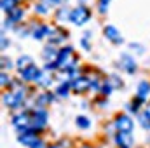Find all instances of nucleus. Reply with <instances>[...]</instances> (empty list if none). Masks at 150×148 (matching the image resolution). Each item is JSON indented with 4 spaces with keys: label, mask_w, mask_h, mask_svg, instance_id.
<instances>
[{
    "label": "nucleus",
    "mask_w": 150,
    "mask_h": 148,
    "mask_svg": "<svg viewBox=\"0 0 150 148\" xmlns=\"http://www.w3.org/2000/svg\"><path fill=\"white\" fill-rule=\"evenodd\" d=\"M56 65H58V68L67 70V72L74 70V66L77 65V58H75V54H74V49L68 47V45L63 47V49L59 51V56H58Z\"/></svg>",
    "instance_id": "1"
},
{
    "label": "nucleus",
    "mask_w": 150,
    "mask_h": 148,
    "mask_svg": "<svg viewBox=\"0 0 150 148\" xmlns=\"http://www.w3.org/2000/svg\"><path fill=\"white\" fill-rule=\"evenodd\" d=\"M89 18H91V12L84 5H79V7H75V9L70 11V19L74 21L75 25H84L86 21H89Z\"/></svg>",
    "instance_id": "2"
},
{
    "label": "nucleus",
    "mask_w": 150,
    "mask_h": 148,
    "mask_svg": "<svg viewBox=\"0 0 150 148\" xmlns=\"http://www.w3.org/2000/svg\"><path fill=\"white\" fill-rule=\"evenodd\" d=\"M45 122H47V113L42 110V108H37V110L33 111V115H32V125H30V131L38 132V131L45 125Z\"/></svg>",
    "instance_id": "3"
},
{
    "label": "nucleus",
    "mask_w": 150,
    "mask_h": 148,
    "mask_svg": "<svg viewBox=\"0 0 150 148\" xmlns=\"http://www.w3.org/2000/svg\"><path fill=\"white\" fill-rule=\"evenodd\" d=\"M115 127L119 132H131L133 127H134V122L129 115H119L115 118Z\"/></svg>",
    "instance_id": "4"
},
{
    "label": "nucleus",
    "mask_w": 150,
    "mask_h": 148,
    "mask_svg": "<svg viewBox=\"0 0 150 148\" xmlns=\"http://www.w3.org/2000/svg\"><path fill=\"white\" fill-rule=\"evenodd\" d=\"M12 124H14L19 131H26V129H30V125H32V117H30L26 111H21V113L14 115Z\"/></svg>",
    "instance_id": "5"
},
{
    "label": "nucleus",
    "mask_w": 150,
    "mask_h": 148,
    "mask_svg": "<svg viewBox=\"0 0 150 148\" xmlns=\"http://www.w3.org/2000/svg\"><path fill=\"white\" fill-rule=\"evenodd\" d=\"M42 77V73H40V70H38L35 65H32L30 68H26V70H23L21 72V78L23 80H26V82H32V80H35V82H38V78Z\"/></svg>",
    "instance_id": "6"
},
{
    "label": "nucleus",
    "mask_w": 150,
    "mask_h": 148,
    "mask_svg": "<svg viewBox=\"0 0 150 148\" xmlns=\"http://www.w3.org/2000/svg\"><path fill=\"white\" fill-rule=\"evenodd\" d=\"M115 143L120 148H131L133 147V136H131V132H117L115 134Z\"/></svg>",
    "instance_id": "7"
},
{
    "label": "nucleus",
    "mask_w": 150,
    "mask_h": 148,
    "mask_svg": "<svg viewBox=\"0 0 150 148\" xmlns=\"http://www.w3.org/2000/svg\"><path fill=\"white\" fill-rule=\"evenodd\" d=\"M19 141H21V145L32 147V145H35V143L38 141L37 140V132H33V131H30V129L21 131V134H19Z\"/></svg>",
    "instance_id": "8"
},
{
    "label": "nucleus",
    "mask_w": 150,
    "mask_h": 148,
    "mask_svg": "<svg viewBox=\"0 0 150 148\" xmlns=\"http://www.w3.org/2000/svg\"><path fill=\"white\" fill-rule=\"evenodd\" d=\"M120 58H122L120 66H122L127 73H134V72H136V63H134V59H133L129 54H122Z\"/></svg>",
    "instance_id": "9"
},
{
    "label": "nucleus",
    "mask_w": 150,
    "mask_h": 148,
    "mask_svg": "<svg viewBox=\"0 0 150 148\" xmlns=\"http://www.w3.org/2000/svg\"><path fill=\"white\" fill-rule=\"evenodd\" d=\"M105 35H107V38H110L113 44H122V37H120L119 30L115 26H112V25L105 26Z\"/></svg>",
    "instance_id": "10"
},
{
    "label": "nucleus",
    "mask_w": 150,
    "mask_h": 148,
    "mask_svg": "<svg viewBox=\"0 0 150 148\" xmlns=\"http://www.w3.org/2000/svg\"><path fill=\"white\" fill-rule=\"evenodd\" d=\"M89 85H91V84H89V78H84V77H80V78H77V80L72 82V87H74V91H77V92L86 91Z\"/></svg>",
    "instance_id": "11"
},
{
    "label": "nucleus",
    "mask_w": 150,
    "mask_h": 148,
    "mask_svg": "<svg viewBox=\"0 0 150 148\" xmlns=\"http://www.w3.org/2000/svg\"><path fill=\"white\" fill-rule=\"evenodd\" d=\"M42 54H44L45 59H49V61H52V63H56V61H58V56H59V52L54 49V45H47Z\"/></svg>",
    "instance_id": "12"
},
{
    "label": "nucleus",
    "mask_w": 150,
    "mask_h": 148,
    "mask_svg": "<svg viewBox=\"0 0 150 148\" xmlns=\"http://www.w3.org/2000/svg\"><path fill=\"white\" fill-rule=\"evenodd\" d=\"M150 92V84L149 82H140V85H138V98H142V99H145L147 98V94Z\"/></svg>",
    "instance_id": "13"
},
{
    "label": "nucleus",
    "mask_w": 150,
    "mask_h": 148,
    "mask_svg": "<svg viewBox=\"0 0 150 148\" xmlns=\"http://www.w3.org/2000/svg\"><path fill=\"white\" fill-rule=\"evenodd\" d=\"M33 63H32V58L30 56H21L19 59H18V68L23 72V70H26V68H30Z\"/></svg>",
    "instance_id": "14"
},
{
    "label": "nucleus",
    "mask_w": 150,
    "mask_h": 148,
    "mask_svg": "<svg viewBox=\"0 0 150 148\" xmlns=\"http://www.w3.org/2000/svg\"><path fill=\"white\" fill-rule=\"evenodd\" d=\"M52 101V94H49V92H44V94H40L37 98V105L38 108H42V106H45V105H49Z\"/></svg>",
    "instance_id": "15"
},
{
    "label": "nucleus",
    "mask_w": 150,
    "mask_h": 148,
    "mask_svg": "<svg viewBox=\"0 0 150 148\" xmlns=\"http://www.w3.org/2000/svg\"><path fill=\"white\" fill-rule=\"evenodd\" d=\"M49 30H51V28H47V26H37V28H35V30H33V33H32V35H33V38H44V37H47V35H49Z\"/></svg>",
    "instance_id": "16"
},
{
    "label": "nucleus",
    "mask_w": 150,
    "mask_h": 148,
    "mask_svg": "<svg viewBox=\"0 0 150 148\" xmlns=\"http://www.w3.org/2000/svg\"><path fill=\"white\" fill-rule=\"evenodd\" d=\"M21 18H23V11H21L19 7H16L14 11L9 12V21H11V23H18V21H21Z\"/></svg>",
    "instance_id": "17"
},
{
    "label": "nucleus",
    "mask_w": 150,
    "mask_h": 148,
    "mask_svg": "<svg viewBox=\"0 0 150 148\" xmlns=\"http://www.w3.org/2000/svg\"><path fill=\"white\" fill-rule=\"evenodd\" d=\"M49 40L52 42V44H56V42H61L63 38H65V35L61 33V32H58V30H49Z\"/></svg>",
    "instance_id": "18"
},
{
    "label": "nucleus",
    "mask_w": 150,
    "mask_h": 148,
    "mask_svg": "<svg viewBox=\"0 0 150 148\" xmlns=\"http://www.w3.org/2000/svg\"><path fill=\"white\" fill-rule=\"evenodd\" d=\"M2 9L9 14L11 11L16 9V0H2Z\"/></svg>",
    "instance_id": "19"
},
{
    "label": "nucleus",
    "mask_w": 150,
    "mask_h": 148,
    "mask_svg": "<svg viewBox=\"0 0 150 148\" xmlns=\"http://www.w3.org/2000/svg\"><path fill=\"white\" fill-rule=\"evenodd\" d=\"M38 84H40L42 87H49V85L52 84V77H51V75H44L42 73V77L38 78Z\"/></svg>",
    "instance_id": "20"
},
{
    "label": "nucleus",
    "mask_w": 150,
    "mask_h": 148,
    "mask_svg": "<svg viewBox=\"0 0 150 148\" xmlns=\"http://www.w3.org/2000/svg\"><path fill=\"white\" fill-rule=\"evenodd\" d=\"M142 101H143V99H142V98H136V99H134V101H131V105H129V106H127V108H129V110L133 111V113H136V111L140 110V106H142V105H143V103H142Z\"/></svg>",
    "instance_id": "21"
},
{
    "label": "nucleus",
    "mask_w": 150,
    "mask_h": 148,
    "mask_svg": "<svg viewBox=\"0 0 150 148\" xmlns=\"http://www.w3.org/2000/svg\"><path fill=\"white\" fill-rule=\"evenodd\" d=\"M107 82L112 85L113 89H117V87H120V85H122V80H120L119 77H115V75H110V78H108Z\"/></svg>",
    "instance_id": "22"
},
{
    "label": "nucleus",
    "mask_w": 150,
    "mask_h": 148,
    "mask_svg": "<svg viewBox=\"0 0 150 148\" xmlns=\"http://www.w3.org/2000/svg\"><path fill=\"white\" fill-rule=\"evenodd\" d=\"M77 125L82 127V129H86V127L91 125V122H89V118H86V117H77Z\"/></svg>",
    "instance_id": "23"
},
{
    "label": "nucleus",
    "mask_w": 150,
    "mask_h": 148,
    "mask_svg": "<svg viewBox=\"0 0 150 148\" xmlns=\"http://www.w3.org/2000/svg\"><path fill=\"white\" fill-rule=\"evenodd\" d=\"M140 122H142V125H143L145 129H149V127H150V117L145 113V111L140 115Z\"/></svg>",
    "instance_id": "24"
},
{
    "label": "nucleus",
    "mask_w": 150,
    "mask_h": 148,
    "mask_svg": "<svg viewBox=\"0 0 150 148\" xmlns=\"http://www.w3.org/2000/svg\"><path fill=\"white\" fill-rule=\"evenodd\" d=\"M68 89H70V85H68V84H61V85L58 87V91H56V92H58L59 96H67V94H68Z\"/></svg>",
    "instance_id": "25"
},
{
    "label": "nucleus",
    "mask_w": 150,
    "mask_h": 148,
    "mask_svg": "<svg viewBox=\"0 0 150 148\" xmlns=\"http://www.w3.org/2000/svg\"><path fill=\"white\" fill-rule=\"evenodd\" d=\"M0 82H2V87H7L11 84V78H9V75L5 72H2V75H0Z\"/></svg>",
    "instance_id": "26"
},
{
    "label": "nucleus",
    "mask_w": 150,
    "mask_h": 148,
    "mask_svg": "<svg viewBox=\"0 0 150 148\" xmlns=\"http://www.w3.org/2000/svg\"><path fill=\"white\" fill-rule=\"evenodd\" d=\"M112 85H110V84H108V82H105V84H101V87H100V91H101V92H103V94H110V92H112Z\"/></svg>",
    "instance_id": "27"
},
{
    "label": "nucleus",
    "mask_w": 150,
    "mask_h": 148,
    "mask_svg": "<svg viewBox=\"0 0 150 148\" xmlns=\"http://www.w3.org/2000/svg\"><path fill=\"white\" fill-rule=\"evenodd\" d=\"M35 9H37V12H40V14H44V12H47V7H45L44 4H38L37 7H35Z\"/></svg>",
    "instance_id": "28"
},
{
    "label": "nucleus",
    "mask_w": 150,
    "mask_h": 148,
    "mask_svg": "<svg viewBox=\"0 0 150 148\" xmlns=\"http://www.w3.org/2000/svg\"><path fill=\"white\" fill-rule=\"evenodd\" d=\"M65 16H68V18H70V12H68V11H65V9H59V11H58V18H65Z\"/></svg>",
    "instance_id": "29"
},
{
    "label": "nucleus",
    "mask_w": 150,
    "mask_h": 148,
    "mask_svg": "<svg viewBox=\"0 0 150 148\" xmlns=\"http://www.w3.org/2000/svg\"><path fill=\"white\" fill-rule=\"evenodd\" d=\"M11 66H12V65H11V63H9V59H5V58H2V68H4V70H5V68H7V70H9V68H11Z\"/></svg>",
    "instance_id": "30"
},
{
    "label": "nucleus",
    "mask_w": 150,
    "mask_h": 148,
    "mask_svg": "<svg viewBox=\"0 0 150 148\" xmlns=\"http://www.w3.org/2000/svg\"><path fill=\"white\" fill-rule=\"evenodd\" d=\"M131 49H134V51H136V52H140V54L143 52V49H142V45H140V44H131Z\"/></svg>",
    "instance_id": "31"
},
{
    "label": "nucleus",
    "mask_w": 150,
    "mask_h": 148,
    "mask_svg": "<svg viewBox=\"0 0 150 148\" xmlns=\"http://www.w3.org/2000/svg\"><path fill=\"white\" fill-rule=\"evenodd\" d=\"M30 148H45V145H44V143H42V141L38 140L37 143H35V145H32V147H30Z\"/></svg>",
    "instance_id": "32"
},
{
    "label": "nucleus",
    "mask_w": 150,
    "mask_h": 148,
    "mask_svg": "<svg viewBox=\"0 0 150 148\" xmlns=\"http://www.w3.org/2000/svg\"><path fill=\"white\" fill-rule=\"evenodd\" d=\"M7 45H9V42L5 40V37H2V49H5Z\"/></svg>",
    "instance_id": "33"
},
{
    "label": "nucleus",
    "mask_w": 150,
    "mask_h": 148,
    "mask_svg": "<svg viewBox=\"0 0 150 148\" xmlns=\"http://www.w3.org/2000/svg\"><path fill=\"white\" fill-rule=\"evenodd\" d=\"M145 113H147V115L150 117V101L147 103V106H145Z\"/></svg>",
    "instance_id": "34"
},
{
    "label": "nucleus",
    "mask_w": 150,
    "mask_h": 148,
    "mask_svg": "<svg viewBox=\"0 0 150 148\" xmlns=\"http://www.w3.org/2000/svg\"><path fill=\"white\" fill-rule=\"evenodd\" d=\"M101 2H103V4H108V0H101Z\"/></svg>",
    "instance_id": "35"
},
{
    "label": "nucleus",
    "mask_w": 150,
    "mask_h": 148,
    "mask_svg": "<svg viewBox=\"0 0 150 148\" xmlns=\"http://www.w3.org/2000/svg\"><path fill=\"white\" fill-rule=\"evenodd\" d=\"M49 148H59V147H49Z\"/></svg>",
    "instance_id": "36"
}]
</instances>
